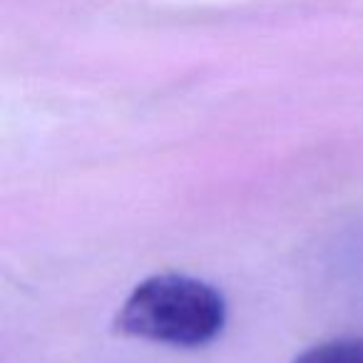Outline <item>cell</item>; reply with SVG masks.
<instances>
[{
	"instance_id": "obj_1",
	"label": "cell",
	"mask_w": 363,
	"mask_h": 363,
	"mask_svg": "<svg viewBox=\"0 0 363 363\" xmlns=\"http://www.w3.org/2000/svg\"><path fill=\"white\" fill-rule=\"evenodd\" d=\"M227 303L209 284L157 274L137 284L117 313V331L169 346H204L222 333Z\"/></svg>"
},
{
	"instance_id": "obj_2",
	"label": "cell",
	"mask_w": 363,
	"mask_h": 363,
	"mask_svg": "<svg viewBox=\"0 0 363 363\" xmlns=\"http://www.w3.org/2000/svg\"><path fill=\"white\" fill-rule=\"evenodd\" d=\"M294 363H363V338H336L318 343L294 358Z\"/></svg>"
}]
</instances>
